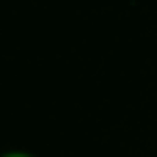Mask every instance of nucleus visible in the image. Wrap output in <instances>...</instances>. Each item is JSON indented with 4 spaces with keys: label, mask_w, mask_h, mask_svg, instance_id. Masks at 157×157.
Listing matches in <instances>:
<instances>
[{
    "label": "nucleus",
    "mask_w": 157,
    "mask_h": 157,
    "mask_svg": "<svg viewBox=\"0 0 157 157\" xmlns=\"http://www.w3.org/2000/svg\"><path fill=\"white\" fill-rule=\"evenodd\" d=\"M8 157H30V155H25V152H14V155H8Z\"/></svg>",
    "instance_id": "obj_1"
}]
</instances>
